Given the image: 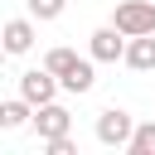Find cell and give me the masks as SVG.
<instances>
[{"label": "cell", "instance_id": "cell-11", "mask_svg": "<svg viewBox=\"0 0 155 155\" xmlns=\"http://www.w3.org/2000/svg\"><path fill=\"white\" fill-rule=\"evenodd\" d=\"M131 155H155V121H136V136L126 145Z\"/></svg>", "mask_w": 155, "mask_h": 155}, {"label": "cell", "instance_id": "cell-13", "mask_svg": "<svg viewBox=\"0 0 155 155\" xmlns=\"http://www.w3.org/2000/svg\"><path fill=\"white\" fill-rule=\"evenodd\" d=\"M44 150H48V155H78L73 136H53V140H44Z\"/></svg>", "mask_w": 155, "mask_h": 155}, {"label": "cell", "instance_id": "cell-3", "mask_svg": "<svg viewBox=\"0 0 155 155\" xmlns=\"http://www.w3.org/2000/svg\"><path fill=\"white\" fill-rule=\"evenodd\" d=\"M126 34L116 29V24H102V29H92V39H87V53L97 58V63H116V58H126Z\"/></svg>", "mask_w": 155, "mask_h": 155}, {"label": "cell", "instance_id": "cell-8", "mask_svg": "<svg viewBox=\"0 0 155 155\" xmlns=\"http://www.w3.org/2000/svg\"><path fill=\"white\" fill-rule=\"evenodd\" d=\"M34 48V19H5V53H29Z\"/></svg>", "mask_w": 155, "mask_h": 155}, {"label": "cell", "instance_id": "cell-4", "mask_svg": "<svg viewBox=\"0 0 155 155\" xmlns=\"http://www.w3.org/2000/svg\"><path fill=\"white\" fill-rule=\"evenodd\" d=\"M58 73H48V68H29V73H19V97H29L34 107H44V102H53L58 97Z\"/></svg>", "mask_w": 155, "mask_h": 155}, {"label": "cell", "instance_id": "cell-5", "mask_svg": "<svg viewBox=\"0 0 155 155\" xmlns=\"http://www.w3.org/2000/svg\"><path fill=\"white\" fill-rule=\"evenodd\" d=\"M34 131H39V140L68 136V131H73V111L58 107V102H44V107H34Z\"/></svg>", "mask_w": 155, "mask_h": 155}, {"label": "cell", "instance_id": "cell-1", "mask_svg": "<svg viewBox=\"0 0 155 155\" xmlns=\"http://www.w3.org/2000/svg\"><path fill=\"white\" fill-rule=\"evenodd\" d=\"M111 24H116L126 39H136V34H155V0H116Z\"/></svg>", "mask_w": 155, "mask_h": 155}, {"label": "cell", "instance_id": "cell-7", "mask_svg": "<svg viewBox=\"0 0 155 155\" xmlns=\"http://www.w3.org/2000/svg\"><path fill=\"white\" fill-rule=\"evenodd\" d=\"M126 68H136V73H150L155 68V34H136L131 44H126V58H121Z\"/></svg>", "mask_w": 155, "mask_h": 155}, {"label": "cell", "instance_id": "cell-2", "mask_svg": "<svg viewBox=\"0 0 155 155\" xmlns=\"http://www.w3.org/2000/svg\"><path fill=\"white\" fill-rule=\"evenodd\" d=\"M131 136H136V116H131V111L107 107V111L97 116V140H102L107 150H126V145H131Z\"/></svg>", "mask_w": 155, "mask_h": 155}, {"label": "cell", "instance_id": "cell-10", "mask_svg": "<svg viewBox=\"0 0 155 155\" xmlns=\"http://www.w3.org/2000/svg\"><path fill=\"white\" fill-rule=\"evenodd\" d=\"M92 63L97 58H82L68 78H63V92H92V82H97V73H92Z\"/></svg>", "mask_w": 155, "mask_h": 155}, {"label": "cell", "instance_id": "cell-9", "mask_svg": "<svg viewBox=\"0 0 155 155\" xmlns=\"http://www.w3.org/2000/svg\"><path fill=\"white\" fill-rule=\"evenodd\" d=\"M78 63H82V58H78V53H73V48H63V44H58V48H48V53H44V68H48V73H58V82H63V78H68V73H73V68H78Z\"/></svg>", "mask_w": 155, "mask_h": 155}, {"label": "cell", "instance_id": "cell-12", "mask_svg": "<svg viewBox=\"0 0 155 155\" xmlns=\"http://www.w3.org/2000/svg\"><path fill=\"white\" fill-rule=\"evenodd\" d=\"M29 15L34 19H58L63 15V0H29Z\"/></svg>", "mask_w": 155, "mask_h": 155}, {"label": "cell", "instance_id": "cell-6", "mask_svg": "<svg viewBox=\"0 0 155 155\" xmlns=\"http://www.w3.org/2000/svg\"><path fill=\"white\" fill-rule=\"evenodd\" d=\"M0 126H5V131H24V126H34V102H29V97H10V102H0Z\"/></svg>", "mask_w": 155, "mask_h": 155}]
</instances>
